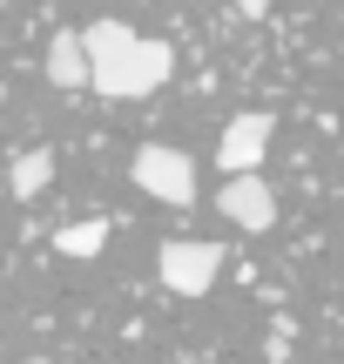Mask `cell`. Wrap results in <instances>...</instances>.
<instances>
[{
  "instance_id": "cell-1",
  "label": "cell",
  "mask_w": 344,
  "mask_h": 364,
  "mask_svg": "<svg viewBox=\"0 0 344 364\" xmlns=\"http://www.w3.org/2000/svg\"><path fill=\"white\" fill-rule=\"evenodd\" d=\"M81 41H88V88L108 102H142L176 75V48L135 34L129 21H88Z\"/></svg>"
},
{
  "instance_id": "cell-2",
  "label": "cell",
  "mask_w": 344,
  "mask_h": 364,
  "mask_svg": "<svg viewBox=\"0 0 344 364\" xmlns=\"http://www.w3.org/2000/svg\"><path fill=\"white\" fill-rule=\"evenodd\" d=\"M129 176H135V189H142V196H156V203H169V209H189V203H196V162H189L183 149L142 142V149H135V162H129Z\"/></svg>"
},
{
  "instance_id": "cell-3",
  "label": "cell",
  "mask_w": 344,
  "mask_h": 364,
  "mask_svg": "<svg viewBox=\"0 0 344 364\" xmlns=\"http://www.w3.org/2000/svg\"><path fill=\"white\" fill-rule=\"evenodd\" d=\"M216 270H223V250L196 243V236H176V243L156 250V277H162V290H176V297H210Z\"/></svg>"
},
{
  "instance_id": "cell-4",
  "label": "cell",
  "mask_w": 344,
  "mask_h": 364,
  "mask_svg": "<svg viewBox=\"0 0 344 364\" xmlns=\"http://www.w3.org/2000/svg\"><path fill=\"white\" fill-rule=\"evenodd\" d=\"M270 135H277V122H270L264 108H243V115H230L223 142H216V169H223V176H237V169H264Z\"/></svg>"
},
{
  "instance_id": "cell-5",
  "label": "cell",
  "mask_w": 344,
  "mask_h": 364,
  "mask_svg": "<svg viewBox=\"0 0 344 364\" xmlns=\"http://www.w3.org/2000/svg\"><path fill=\"white\" fill-rule=\"evenodd\" d=\"M216 209H223L237 230H270V223H277V189H270L257 169H237L223 189H216Z\"/></svg>"
},
{
  "instance_id": "cell-6",
  "label": "cell",
  "mask_w": 344,
  "mask_h": 364,
  "mask_svg": "<svg viewBox=\"0 0 344 364\" xmlns=\"http://www.w3.org/2000/svg\"><path fill=\"white\" fill-rule=\"evenodd\" d=\"M48 81L54 88H88V41H81V27H61L48 41Z\"/></svg>"
},
{
  "instance_id": "cell-7",
  "label": "cell",
  "mask_w": 344,
  "mask_h": 364,
  "mask_svg": "<svg viewBox=\"0 0 344 364\" xmlns=\"http://www.w3.org/2000/svg\"><path fill=\"white\" fill-rule=\"evenodd\" d=\"M48 182H54V149H27V156H21V162L7 169V189L21 196V203L48 196Z\"/></svg>"
},
{
  "instance_id": "cell-8",
  "label": "cell",
  "mask_w": 344,
  "mask_h": 364,
  "mask_svg": "<svg viewBox=\"0 0 344 364\" xmlns=\"http://www.w3.org/2000/svg\"><path fill=\"white\" fill-rule=\"evenodd\" d=\"M108 243V216H88V223H68V230H54V250H61V257H95V250Z\"/></svg>"
},
{
  "instance_id": "cell-9",
  "label": "cell",
  "mask_w": 344,
  "mask_h": 364,
  "mask_svg": "<svg viewBox=\"0 0 344 364\" xmlns=\"http://www.w3.org/2000/svg\"><path fill=\"white\" fill-rule=\"evenodd\" d=\"M237 14H243V21H264V14H270V0H237Z\"/></svg>"
},
{
  "instance_id": "cell-10",
  "label": "cell",
  "mask_w": 344,
  "mask_h": 364,
  "mask_svg": "<svg viewBox=\"0 0 344 364\" xmlns=\"http://www.w3.org/2000/svg\"><path fill=\"white\" fill-rule=\"evenodd\" d=\"M14 364H48V358H14Z\"/></svg>"
}]
</instances>
